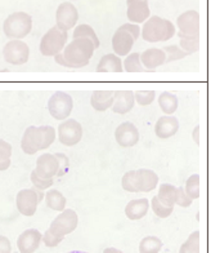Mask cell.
I'll return each instance as SVG.
<instances>
[{
    "instance_id": "cell-42",
    "label": "cell",
    "mask_w": 211,
    "mask_h": 253,
    "mask_svg": "<svg viewBox=\"0 0 211 253\" xmlns=\"http://www.w3.org/2000/svg\"><path fill=\"white\" fill-rule=\"evenodd\" d=\"M120 27H122V29L128 31L129 34H132L133 38H134L136 40H138L139 37H141V27H139V25L132 24V22H128V24L121 25Z\"/></svg>"
},
{
    "instance_id": "cell-35",
    "label": "cell",
    "mask_w": 211,
    "mask_h": 253,
    "mask_svg": "<svg viewBox=\"0 0 211 253\" xmlns=\"http://www.w3.org/2000/svg\"><path fill=\"white\" fill-rule=\"evenodd\" d=\"M151 208L158 218H168L174 212V207H168L162 204L157 197H153L151 199Z\"/></svg>"
},
{
    "instance_id": "cell-36",
    "label": "cell",
    "mask_w": 211,
    "mask_h": 253,
    "mask_svg": "<svg viewBox=\"0 0 211 253\" xmlns=\"http://www.w3.org/2000/svg\"><path fill=\"white\" fill-rule=\"evenodd\" d=\"M179 47L189 54L196 53L200 48V37H180L179 38Z\"/></svg>"
},
{
    "instance_id": "cell-13",
    "label": "cell",
    "mask_w": 211,
    "mask_h": 253,
    "mask_svg": "<svg viewBox=\"0 0 211 253\" xmlns=\"http://www.w3.org/2000/svg\"><path fill=\"white\" fill-rule=\"evenodd\" d=\"M40 200L37 197L36 189H23L20 190L16 195V207L17 211L20 212L22 216L33 217L36 213L37 206H39Z\"/></svg>"
},
{
    "instance_id": "cell-40",
    "label": "cell",
    "mask_w": 211,
    "mask_h": 253,
    "mask_svg": "<svg viewBox=\"0 0 211 253\" xmlns=\"http://www.w3.org/2000/svg\"><path fill=\"white\" fill-rule=\"evenodd\" d=\"M63 239H65V238L58 237V235L53 234L52 231L48 229L45 231V234L43 235V238H41V242H43V243L45 244L48 248H54V247L58 246V244H60Z\"/></svg>"
},
{
    "instance_id": "cell-22",
    "label": "cell",
    "mask_w": 211,
    "mask_h": 253,
    "mask_svg": "<svg viewBox=\"0 0 211 253\" xmlns=\"http://www.w3.org/2000/svg\"><path fill=\"white\" fill-rule=\"evenodd\" d=\"M115 90H94L90 97V106L98 113H105L112 107Z\"/></svg>"
},
{
    "instance_id": "cell-25",
    "label": "cell",
    "mask_w": 211,
    "mask_h": 253,
    "mask_svg": "<svg viewBox=\"0 0 211 253\" xmlns=\"http://www.w3.org/2000/svg\"><path fill=\"white\" fill-rule=\"evenodd\" d=\"M44 200H45L46 207L56 212H62L67 206L66 197L61 193L60 190L50 189L44 194Z\"/></svg>"
},
{
    "instance_id": "cell-24",
    "label": "cell",
    "mask_w": 211,
    "mask_h": 253,
    "mask_svg": "<svg viewBox=\"0 0 211 253\" xmlns=\"http://www.w3.org/2000/svg\"><path fill=\"white\" fill-rule=\"evenodd\" d=\"M97 73H122V61L117 54L108 53L99 60Z\"/></svg>"
},
{
    "instance_id": "cell-5",
    "label": "cell",
    "mask_w": 211,
    "mask_h": 253,
    "mask_svg": "<svg viewBox=\"0 0 211 253\" xmlns=\"http://www.w3.org/2000/svg\"><path fill=\"white\" fill-rule=\"evenodd\" d=\"M33 30V17L26 12H14L4 20L3 33L8 39L22 40Z\"/></svg>"
},
{
    "instance_id": "cell-26",
    "label": "cell",
    "mask_w": 211,
    "mask_h": 253,
    "mask_svg": "<svg viewBox=\"0 0 211 253\" xmlns=\"http://www.w3.org/2000/svg\"><path fill=\"white\" fill-rule=\"evenodd\" d=\"M158 106H160L161 111L165 115H173L175 111L178 110V97L175 96L174 93H172V92L165 90L158 97Z\"/></svg>"
},
{
    "instance_id": "cell-32",
    "label": "cell",
    "mask_w": 211,
    "mask_h": 253,
    "mask_svg": "<svg viewBox=\"0 0 211 253\" xmlns=\"http://www.w3.org/2000/svg\"><path fill=\"white\" fill-rule=\"evenodd\" d=\"M179 253H200V231L196 230L187 238L180 246Z\"/></svg>"
},
{
    "instance_id": "cell-9",
    "label": "cell",
    "mask_w": 211,
    "mask_h": 253,
    "mask_svg": "<svg viewBox=\"0 0 211 253\" xmlns=\"http://www.w3.org/2000/svg\"><path fill=\"white\" fill-rule=\"evenodd\" d=\"M58 141L63 146L73 147L83 138V126L75 119H65L57 128Z\"/></svg>"
},
{
    "instance_id": "cell-41",
    "label": "cell",
    "mask_w": 211,
    "mask_h": 253,
    "mask_svg": "<svg viewBox=\"0 0 211 253\" xmlns=\"http://www.w3.org/2000/svg\"><path fill=\"white\" fill-rule=\"evenodd\" d=\"M56 158L58 159V164H60V169H58V173H57V177H62L69 172L70 168V160L67 158V155L65 154H56Z\"/></svg>"
},
{
    "instance_id": "cell-47",
    "label": "cell",
    "mask_w": 211,
    "mask_h": 253,
    "mask_svg": "<svg viewBox=\"0 0 211 253\" xmlns=\"http://www.w3.org/2000/svg\"><path fill=\"white\" fill-rule=\"evenodd\" d=\"M17 253H20V252H17Z\"/></svg>"
},
{
    "instance_id": "cell-28",
    "label": "cell",
    "mask_w": 211,
    "mask_h": 253,
    "mask_svg": "<svg viewBox=\"0 0 211 253\" xmlns=\"http://www.w3.org/2000/svg\"><path fill=\"white\" fill-rule=\"evenodd\" d=\"M72 38L76 39V38H86V39H90L94 44V47L96 49H98L99 45H101V42H99V38L97 35V33L94 31L90 25H77V26L73 27V33H72Z\"/></svg>"
},
{
    "instance_id": "cell-4",
    "label": "cell",
    "mask_w": 211,
    "mask_h": 253,
    "mask_svg": "<svg viewBox=\"0 0 211 253\" xmlns=\"http://www.w3.org/2000/svg\"><path fill=\"white\" fill-rule=\"evenodd\" d=\"M175 35V25L170 20L158 16H149L143 22L141 37L148 43L168 42Z\"/></svg>"
},
{
    "instance_id": "cell-44",
    "label": "cell",
    "mask_w": 211,
    "mask_h": 253,
    "mask_svg": "<svg viewBox=\"0 0 211 253\" xmlns=\"http://www.w3.org/2000/svg\"><path fill=\"white\" fill-rule=\"evenodd\" d=\"M192 138L196 142V145H200V126H196L195 129L192 130Z\"/></svg>"
},
{
    "instance_id": "cell-27",
    "label": "cell",
    "mask_w": 211,
    "mask_h": 253,
    "mask_svg": "<svg viewBox=\"0 0 211 253\" xmlns=\"http://www.w3.org/2000/svg\"><path fill=\"white\" fill-rule=\"evenodd\" d=\"M175 194H176V187L172 183H161L158 187V193L156 197L162 204L168 207L175 206Z\"/></svg>"
},
{
    "instance_id": "cell-14",
    "label": "cell",
    "mask_w": 211,
    "mask_h": 253,
    "mask_svg": "<svg viewBox=\"0 0 211 253\" xmlns=\"http://www.w3.org/2000/svg\"><path fill=\"white\" fill-rule=\"evenodd\" d=\"M139 138H141L139 129L136 126V124L130 123V122H124V123L119 124L115 129V140L122 149H130V147L136 146L139 142Z\"/></svg>"
},
{
    "instance_id": "cell-10",
    "label": "cell",
    "mask_w": 211,
    "mask_h": 253,
    "mask_svg": "<svg viewBox=\"0 0 211 253\" xmlns=\"http://www.w3.org/2000/svg\"><path fill=\"white\" fill-rule=\"evenodd\" d=\"M79 225V216L73 210L65 208L60 214L52 221L49 230L53 234H56L58 237L65 238L69 234L73 233Z\"/></svg>"
},
{
    "instance_id": "cell-30",
    "label": "cell",
    "mask_w": 211,
    "mask_h": 253,
    "mask_svg": "<svg viewBox=\"0 0 211 253\" xmlns=\"http://www.w3.org/2000/svg\"><path fill=\"white\" fill-rule=\"evenodd\" d=\"M122 69L126 73H142L145 69L141 62V53L133 52L126 56V58L122 61Z\"/></svg>"
},
{
    "instance_id": "cell-29",
    "label": "cell",
    "mask_w": 211,
    "mask_h": 253,
    "mask_svg": "<svg viewBox=\"0 0 211 253\" xmlns=\"http://www.w3.org/2000/svg\"><path fill=\"white\" fill-rule=\"evenodd\" d=\"M162 240L157 237H144L139 243V253H160L162 250Z\"/></svg>"
},
{
    "instance_id": "cell-12",
    "label": "cell",
    "mask_w": 211,
    "mask_h": 253,
    "mask_svg": "<svg viewBox=\"0 0 211 253\" xmlns=\"http://www.w3.org/2000/svg\"><path fill=\"white\" fill-rule=\"evenodd\" d=\"M178 37H200V13L195 9L185 10L176 18Z\"/></svg>"
},
{
    "instance_id": "cell-19",
    "label": "cell",
    "mask_w": 211,
    "mask_h": 253,
    "mask_svg": "<svg viewBox=\"0 0 211 253\" xmlns=\"http://www.w3.org/2000/svg\"><path fill=\"white\" fill-rule=\"evenodd\" d=\"M179 120L173 115H164L158 118L155 124V134L160 140H169L178 133Z\"/></svg>"
},
{
    "instance_id": "cell-45",
    "label": "cell",
    "mask_w": 211,
    "mask_h": 253,
    "mask_svg": "<svg viewBox=\"0 0 211 253\" xmlns=\"http://www.w3.org/2000/svg\"><path fill=\"white\" fill-rule=\"evenodd\" d=\"M103 253H124V252L117 250V248H113V247H108V248H106V250L103 251Z\"/></svg>"
},
{
    "instance_id": "cell-7",
    "label": "cell",
    "mask_w": 211,
    "mask_h": 253,
    "mask_svg": "<svg viewBox=\"0 0 211 253\" xmlns=\"http://www.w3.org/2000/svg\"><path fill=\"white\" fill-rule=\"evenodd\" d=\"M73 109L72 97L63 90H57L48 101V111L56 120H65L70 118Z\"/></svg>"
},
{
    "instance_id": "cell-39",
    "label": "cell",
    "mask_w": 211,
    "mask_h": 253,
    "mask_svg": "<svg viewBox=\"0 0 211 253\" xmlns=\"http://www.w3.org/2000/svg\"><path fill=\"white\" fill-rule=\"evenodd\" d=\"M193 203V199L185 194L184 189L183 187H176V194H175V204L181 208H188Z\"/></svg>"
},
{
    "instance_id": "cell-6",
    "label": "cell",
    "mask_w": 211,
    "mask_h": 253,
    "mask_svg": "<svg viewBox=\"0 0 211 253\" xmlns=\"http://www.w3.org/2000/svg\"><path fill=\"white\" fill-rule=\"evenodd\" d=\"M69 34L67 31L60 30L57 26L50 27L40 40V53L45 57H54L61 53L63 48L66 47Z\"/></svg>"
},
{
    "instance_id": "cell-1",
    "label": "cell",
    "mask_w": 211,
    "mask_h": 253,
    "mask_svg": "<svg viewBox=\"0 0 211 253\" xmlns=\"http://www.w3.org/2000/svg\"><path fill=\"white\" fill-rule=\"evenodd\" d=\"M56 137V129L50 126H27L21 138V149L26 155H35L39 151L49 149Z\"/></svg>"
},
{
    "instance_id": "cell-37",
    "label": "cell",
    "mask_w": 211,
    "mask_h": 253,
    "mask_svg": "<svg viewBox=\"0 0 211 253\" xmlns=\"http://www.w3.org/2000/svg\"><path fill=\"white\" fill-rule=\"evenodd\" d=\"M156 98L155 90H136L134 92V100L139 106H149Z\"/></svg>"
},
{
    "instance_id": "cell-11",
    "label": "cell",
    "mask_w": 211,
    "mask_h": 253,
    "mask_svg": "<svg viewBox=\"0 0 211 253\" xmlns=\"http://www.w3.org/2000/svg\"><path fill=\"white\" fill-rule=\"evenodd\" d=\"M79 21V10L70 1L61 3L56 10V26L62 31L72 30Z\"/></svg>"
},
{
    "instance_id": "cell-3",
    "label": "cell",
    "mask_w": 211,
    "mask_h": 253,
    "mask_svg": "<svg viewBox=\"0 0 211 253\" xmlns=\"http://www.w3.org/2000/svg\"><path fill=\"white\" fill-rule=\"evenodd\" d=\"M158 181L160 178L155 170L132 169L122 176L121 186L128 193H151L158 186Z\"/></svg>"
},
{
    "instance_id": "cell-23",
    "label": "cell",
    "mask_w": 211,
    "mask_h": 253,
    "mask_svg": "<svg viewBox=\"0 0 211 253\" xmlns=\"http://www.w3.org/2000/svg\"><path fill=\"white\" fill-rule=\"evenodd\" d=\"M149 211V200L142 198V199L130 200L125 207V216L130 221L142 220Z\"/></svg>"
},
{
    "instance_id": "cell-18",
    "label": "cell",
    "mask_w": 211,
    "mask_h": 253,
    "mask_svg": "<svg viewBox=\"0 0 211 253\" xmlns=\"http://www.w3.org/2000/svg\"><path fill=\"white\" fill-rule=\"evenodd\" d=\"M134 43H136V39L133 38L132 34H129L122 27H119L112 37L113 53L117 54L119 57L128 56L132 52Z\"/></svg>"
},
{
    "instance_id": "cell-21",
    "label": "cell",
    "mask_w": 211,
    "mask_h": 253,
    "mask_svg": "<svg viewBox=\"0 0 211 253\" xmlns=\"http://www.w3.org/2000/svg\"><path fill=\"white\" fill-rule=\"evenodd\" d=\"M141 62L145 70H156L166 63V54L162 48H149L141 53Z\"/></svg>"
},
{
    "instance_id": "cell-38",
    "label": "cell",
    "mask_w": 211,
    "mask_h": 253,
    "mask_svg": "<svg viewBox=\"0 0 211 253\" xmlns=\"http://www.w3.org/2000/svg\"><path fill=\"white\" fill-rule=\"evenodd\" d=\"M30 180H31V183L34 185V187L43 190V191L44 190L50 189V187L53 186V183H54V180H53V178H44V177L35 173L34 170L30 174Z\"/></svg>"
},
{
    "instance_id": "cell-43",
    "label": "cell",
    "mask_w": 211,
    "mask_h": 253,
    "mask_svg": "<svg viewBox=\"0 0 211 253\" xmlns=\"http://www.w3.org/2000/svg\"><path fill=\"white\" fill-rule=\"evenodd\" d=\"M0 253H12L10 240L4 235H0Z\"/></svg>"
},
{
    "instance_id": "cell-31",
    "label": "cell",
    "mask_w": 211,
    "mask_h": 253,
    "mask_svg": "<svg viewBox=\"0 0 211 253\" xmlns=\"http://www.w3.org/2000/svg\"><path fill=\"white\" fill-rule=\"evenodd\" d=\"M12 145L7 141H4L0 138V172L7 170L10 167V162H12Z\"/></svg>"
},
{
    "instance_id": "cell-16",
    "label": "cell",
    "mask_w": 211,
    "mask_h": 253,
    "mask_svg": "<svg viewBox=\"0 0 211 253\" xmlns=\"http://www.w3.org/2000/svg\"><path fill=\"white\" fill-rule=\"evenodd\" d=\"M43 234L36 229H27L17 239L20 253H35L39 250Z\"/></svg>"
},
{
    "instance_id": "cell-17",
    "label": "cell",
    "mask_w": 211,
    "mask_h": 253,
    "mask_svg": "<svg viewBox=\"0 0 211 253\" xmlns=\"http://www.w3.org/2000/svg\"><path fill=\"white\" fill-rule=\"evenodd\" d=\"M58 169H60V164H58V159L56 158V155L45 153L37 158L36 167H35L34 172L44 178H54L57 177Z\"/></svg>"
},
{
    "instance_id": "cell-2",
    "label": "cell",
    "mask_w": 211,
    "mask_h": 253,
    "mask_svg": "<svg viewBox=\"0 0 211 253\" xmlns=\"http://www.w3.org/2000/svg\"><path fill=\"white\" fill-rule=\"evenodd\" d=\"M96 47L90 39L86 38H76L72 42L66 44L63 48L62 56L66 61L67 67L71 69H80V67L88 66L94 56Z\"/></svg>"
},
{
    "instance_id": "cell-33",
    "label": "cell",
    "mask_w": 211,
    "mask_h": 253,
    "mask_svg": "<svg viewBox=\"0 0 211 253\" xmlns=\"http://www.w3.org/2000/svg\"><path fill=\"white\" fill-rule=\"evenodd\" d=\"M184 191L191 199L196 200L200 198V176L198 174H192L187 178Z\"/></svg>"
},
{
    "instance_id": "cell-46",
    "label": "cell",
    "mask_w": 211,
    "mask_h": 253,
    "mask_svg": "<svg viewBox=\"0 0 211 253\" xmlns=\"http://www.w3.org/2000/svg\"><path fill=\"white\" fill-rule=\"evenodd\" d=\"M69 253H89V252H83V251H71Z\"/></svg>"
},
{
    "instance_id": "cell-15",
    "label": "cell",
    "mask_w": 211,
    "mask_h": 253,
    "mask_svg": "<svg viewBox=\"0 0 211 253\" xmlns=\"http://www.w3.org/2000/svg\"><path fill=\"white\" fill-rule=\"evenodd\" d=\"M151 16L148 0H126V17L129 22L141 25Z\"/></svg>"
},
{
    "instance_id": "cell-20",
    "label": "cell",
    "mask_w": 211,
    "mask_h": 253,
    "mask_svg": "<svg viewBox=\"0 0 211 253\" xmlns=\"http://www.w3.org/2000/svg\"><path fill=\"white\" fill-rule=\"evenodd\" d=\"M136 105L133 90H115V98L111 110L119 115H125L133 110Z\"/></svg>"
},
{
    "instance_id": "cell-34",
    "label": "cell",
    "mask_w": 211,
    "mask_h": 253,
    "mask_svg": "<svg viewBox=\"0 0 211 253\" xmlns=\"http://www.w3.org/2000/svg\"><path fill=\"white\" fill-rule=\"evenodd\" d=\"M162 50H164V52H165V54H166V63L174 62V61L183 60V58H185V57L188 56V53L181 49L178 44L166 45V47L162 48Z\"/></svg>"
},
{
    "instance_id": "cell-8",
    "label": "cell",
    "mask_w": 211,
    "mask_h": 253,
    "mask_svg": "<svg viewBox=\"0 0 211 253\" xmlns=\"http://www.w3.org/2000/svg\"><path fill=\"white\" fill-rule=\"evenodd\" d=\"M4 61L13 66H22L30 60V47L23 40H9L3 48Z\"/></svg>"
}]
</instances>
